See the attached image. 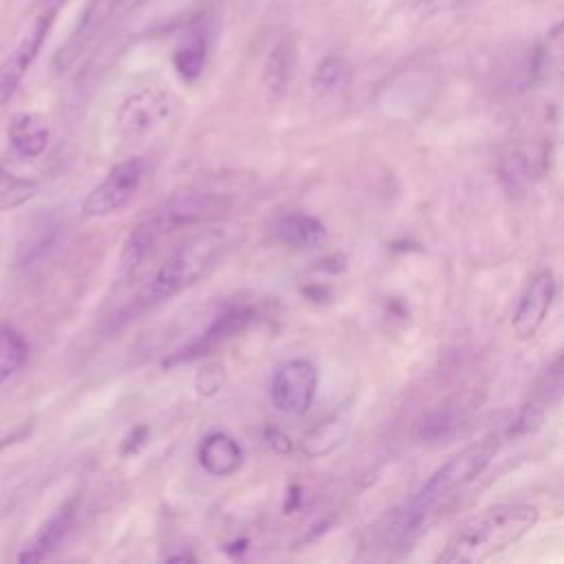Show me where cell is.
Listing matches in <instances>:
<instances>
[{
    "instance_id": "obj_1",
    "label": "cell",
    "mask_w": 564,
    "mask_h": 564,
    "mask_svg": "<svg viewBox=\"0 0 564 564\" xmlns=\"http://www.w3.org/2000/svg\"><path fill=\"white\" fill-rule=\"evenodd\" d=\"M538 523V507L505 503L468 520L439 556L443 564H479L523 540Z\"/></svg>"
},
{
    "instance_id": "obj_2",
    "label": "cell",
    "mask_w": 564,
    "mask_h": 564,
    "mask_svg": "<svg viewBox=\"0 0 564 564\" xmlns=\"http://www.w3.org/2000/svg\"><path fill=\"white\" fill-rule=\"evenodd\" d=\"M498 448H501V439L490 435L472 443L468 448H463L461 452L454 454L452 459L443 463L441 468L430 476V481L421 487V492L412 498L406 512L397 514L393 525L388 529L390 538L397 542L408 540V536L415 534V529L421 525L423 516H426L430 509H435L439 503L446 501V498L465 490V487L472 485L490 468V463L498 454Z\"/></svg>"
},
{
    "instance_id": "obj_3",
    "label": "cell",
    "mask_w": 564,
    "mask_h": 564,
    "mask_svg": "<svg viewBox=\"0 0 564 564\" xmlns=\"http://www.w3.org/2000/svg\"><path fill=\"white\" fill-rule=\"evenodd\" d=\"M227 247H230V234L225 230H205L197 236H192L190 241L183 243L177 252L161 265L155 278L141 291L139 302L144 307H153L159 305V302L175 298L192 285H197L214 267L216 260L225 254Z\"/></svg>"
},
{
    "instance_id": "obj_4",
    "label": "cell",
    "mask_w": 564,
    "mask_h": 564,
    "mask_svg": "<svg viewBox=\"0 0 564 564\" xmlns=\"http://www.w3.org/2000/svg\"><path fill=\"white\" fill-rule=\"evenodd\" d=\"M177 106L175 95L159 89V86L137 89L117 108L119 133L130 144L153 139L175 119Z\"/></svg>"
},
{
    "instance_id": "obj_5",
    "label": "cell",
    "mask_w": 564,
    "mask_h": 564,
    "mask_svg": "<svg viewBox=\"0 0 564 564\" xmlns=\"http://www.w3.org/2000/svg\"><path fill=\"white\" fill-rule=\"evenodd\" d=\"M144 177H146L144 159L135 157L122 161V164H117L89 194H86V199L82 203V212L86 216H91V219L117 214L133 201Z\"/></svg>"
},
{
    "instance_id": "obj_6",
    "label": "cell",
    "mask_w": 564,
    "mask_h": 564,
    "mask_svg": "<svg viewBox=\"0 0 564 564\" xmlns=\"http://www.w3.org/2000/svg\"><path fill=\"white\" fill-rule=\"evenodd\" d=\"M318 368L309 360H291L282 364L274 382H271V399L274 406L289 417H300L311 408L318 393Z\"/></svg>"
},
{
    "instance_id": "obj_7",
    "label": "cell",
    "mask_w": 564,
    "mask_h": 564,
    "mask_svg": "<svg viewBox=\"0 0 564 564\" xmlns=\"http://www.w3.org/2000/svg\"><path fill=\"white\" fill-rule=\"evenodd\" d=\"M56 12H58L56 5L49 7L47 12H42L36 18V23L29 27L27 34L20 38L14 51L9 53L3 62H0V106L12 100L14 93L18 91V86L23 84L25 75L31 69V64L36 62L42 45H45L51 34Z\"/></svg>"
},
{
    "instance_id": "obj_8",
    "label": "cell",
    "mask_w": 564,
    "mask_h": 564,
    "mask_svg": "<svg viewBox=\"0 0 564 564\" xmlns=\"http://www.w3.org/2000/svg\"><path fill=\"white\" fill-rule=\"evenodd\" d=\"M254 318H256V311L252 307L227 309L225 313H221V316L210 324L208 331L201 333L199 338H194L190 344L183 346L181 351L172 355L170 360H166V366L190 362V360H197V357L210 355L212 351L219 349L221 344H225L227 340H232L234 335L245 331L249 324L254 322Z\"/></svg>"
},
{
    "instance_id": "obj_9",
    "label": "cell",
    "mask_w": 564,
    "mask_h": 564,
    "mask_svg": "<svg viewBox=\"0 0 564 564\" xmlns=\"http://www.w3.org/2000/svg\"><path fill=\"white\" fill-rule=\"evenodd\" d=\"M553 298H556V278L545 269L531 278L516 307L512 329L518 340H531L540 331L553 305Z\"/></svg>"
},
{
    "instance_id": "obj_10",
    "label": "cell",
    "mask_w": 564,
    "mask_h": 564,
    "mask_svg": "<svg viewBox=\"0 0 564 564\" xmlns=\"http://www.w3.org/2000/svg\"><path fill=\"white\" fill-rule=\"evenodd\" d=\"M122 5L124 0H89L78 29H75V34L67 42V47L58 53V67L69 69L71 64L78 62L82 53L93 45L95 38L102 34Z\"/></svg>"
},
{
    "instance_id": "obj_11",
    "label": "cell",
    "mask_w": 564,
    "mask_h": 564,
    "mask_svg": "<svg viewBox=\"0 0 564 564\" xmlns=\"http://www.w3.org/2000/svg\"><path fill=\"white\" fill-rule=\"evenodd\" d=\"M75 514H78V498H73L67 505H62L56 514H53L38 534L31 538L25 549L20 551L18 562H40L56 551L64 538L69 536V531L75 523Z\"/></svg>"
},
{
    "instance_id": "obj_12",
    "label": "cell",
    "mask_w": 564,
    "mask_h": 564,
    "mask_svg": "<svg viewBox=\"0 0 564 564\" xmlns=\"http://www.w3.org/2000/svg\"><path fill=\"white\" fill-rule=\"evenodd\" d=\"M9 144L20 157L36 159L47 150L49 144V122L40 113H18L9 122Z\"/></svg>"
},
{
    "instance_id": "obj_13",
    "label": "cell",
    "mask_w": 564,
    "mask_h": 564,
    "mask_svg": "<svg viewBox=\"0 0 564 564\" xmlns=\"http://www.w3.org/2000/svg\"><path fill=\"white\" fill-rule=\"evenodd\" d=\"M276 238L291 249L305 252L327 241V227L320 219L305 212H289L276 223Z\"/></svg>"
},
{
    "instance_id": "obj_14",
    "label": "cell",
    "mask_w": 564,
    "mask_h": 564,
    "mask_svg": "<svg viewBox=\"0 0 564 564\" xmlns=\"http://www.w3.org/2000/svg\"><path fill=\"white\" fill-rule=\"evenodd\" d=\"M199 463L212 476H230L243 463V448L225 432H212L201 441Z\"/></svg>"
},
{
    "instance_id": "obj_15",
    "label": "cell",
    "mask_w": 564,
    "mask_h": 564,
    "mask_svg": "<svg viewBox=\"0 0 564 564\" xmlns=\"http://www.w3.org/2000/svg\"><path fill=\"white\" fill-rule=\"evenodd\" d=\"M346 432H349V421L344 417L333 415L324 419L318 426H313L305 435V439H302V452L311 459H320L340 446Z\"/></svg>"
},
{
    "instance_id": "obj_16",
    "label": "cell",
    "mask_w": 564,
    "mask_h": 564,
    "mask_svg": "<svg viewBox=\"0 0 564 564\" xmlns=\"http://www.w3.org/2000/svg\"><path fill=\"white\" fill-rule=\"evenodd\" d=\"M205 60H208V38L201 31L190 34L175 51V67L188 82H194L203 73Z\"/></svg>"
},
{
    "instance_id": "obj_17",
    "label": "cell",
    "mask_w": 564,
    "mask_h": 564,
    "mask_svg": "<svg viewBox=\"0 0 564 564\" xmlns=\"http://www.w3.org/2000/svg\"><path fill=\"white\" fill-rule=\"evenodd\" d=\"M27 342L12 327H0V384L7 382L27 360Z\"/></svg>"
},
{
    "instance_id": "obj_18",
    "label": "cell",
    "mask_w": 564,
    "mask_h": 564,
    "mask_svg": "<svg viewBox=\"0 0 564 564\" xmlns=\"http://www.w3.org/2000/svg\"><path fill=\"white\" fill-rule=\"evenodd\" d=\"M349 78H351V69L349 64H346V60L338 56H329L318 64L316 71H313L311 84L313 91L318 95H333L349 84Z\"/></svg>"
},
{
    "instance_id": "obj_19",
    "label": "cell",
    "mask_w": 564,
    "mask_h": 564,
    "mask_svg": "<svg viewBox=\"0 0 564 564\" xmlns=\"http://www.w3.org/2000/svg\"><path fill=\"white\" fill-rule=\"evenodd\" d=\"M289 75H291V53L285 42H280V45L271 49L269 58L265 62L263 82L269 95L274 97L282 95V91H285L289 84Z\"/></svg>"
},
{
    "instance_id": "obj_20",
    "label": "cell",
    "mask_w": 564,
    "mask_h": 564,
    "mask_svg": "<svg viewBox=\"0 0 564 564\" xmlns=\"http://www.w3.org/2000/svg\"><path fill=\"white\" fill-rule=\"evenodd\" d=\"M38 186L34 181L16 177L0 166V210H14L18 205L34 199Z\"/></svg>"
},
{
    "instance_id": "obj_21",
    "label": "cell",
    "mask_w": 564,
    "mask_h": 564,
    "mask_svg": "<svg viewBox=\"0 0 564 564\" xmlns=\"http://www.w3.org/2000/svg\"><path fill=\"white\" fill-rule=\"evenodd\" d=\"M498 175H501V181L509 192L523 188L531 177V161L520 150H509L501 159V164H498Z\"/></svg>"
},
{
    "instance_id": "obj_22",
    "label": "cell",
    "mask_w": 564,
    "mask_h": 564,
    "mask_svg": "<svg viewBox=\"0 0 564 564\" xmlns=\"http://www.w3.org/2000/svg\"><path fill=\"white\" fill-rule=\"evenodd\" d=\"M225 384V371L223 366H205L197 375V390L205 397H212L219 393Z\"/></svg>"
}]
</instances>
